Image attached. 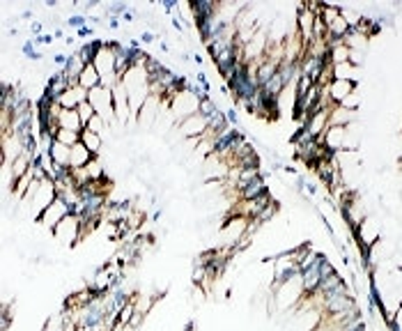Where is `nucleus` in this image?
<instances>
[{
    "mask_svg": "<svg viewBox=\"0 0 402 331\" xmlns=\"http://www.w3.org/2000/svg\"><path fill=\"white\" fill-rule=\"evenodd\" d=\"M58 198V189H56V182L54 180H42L39 182V187L35 191V196L30 198L28 203H21V209L28 212L30 221H39V216L44 214L46 209H49V205L54 203Z\"/></svg>",
    "mask_w": 402,
    "mask_h": 331,
    "instance_id": "f257e3e1",
    "label": "nucleus"
},
{
    "mask_svg": "<svg viewBox=\"0 0 402 331\" xmlns=\"http://www.w3.org/2000/svg\"><path fill=\"white\" fill-rule=\"evenodd\" d=\"M200 102H202V97L198 95L193 88H189V85L177 92V95L170 99V115H173L175 124L184 122L191 115L200 113Z\"/></svg>",
    "mask_w": 402,
    "mask_h": 331,
    "instance_id": "f03ea898",
    "label": "nucleus"
},
{
    "mask_svg": "<svg viewBox=\"0 0 402 331\" xmlns=\"http://www.w3.org/2000/svg\"><path fill=\"white\" fill-rule=\"evenodd\" d=\"M354 240H357V247L364 251L373 249L375 244L381 240V221L375 214H368L364 221L354 228Z\"/></svg>",
    "mask_w": 402,
    "mask_h": 331,
    "instance_id": "7ed1b4c3",
    "label": "nucleus"
},
{
    "mask_svg": "<svg viewBox=\"0 0 402 331\" xmlns=\"http://www.w3.org/2000/svg\"><path fill=\"white\" fill-rule=\"evenodd\" d=\"M54 240L58 244H62L64 249H71V247H76L78 242L83 240V223H81V216L78 214H71L64 218V221L54 230Z\"/></svg>",
    "mask_w": 402,
    "mask_h": 331,
    "instance_id": "20e7f679",
    "label": "nucleus"
},
{
    "mask_svg": "<svg viewBox=\"0 0 402 331\" xmlns=\"http://www.w3.org/2000/svg\"><path fill=\"white\" fill-rule=\"evenodd\" d=\"M88 102L92 104L95 113H97V115H102L108 124L117 122V120H115V99H113V90H108V88H104V85H99V88H95V90H90V92H88Z\"/></svg>",
    "mask_w": 402,
    "mask_h": 331,
    "instance_id": "39448f33",
    "label": "nucleus"
},
{
    "mask_svg": "<svg viewBox=\"0 0 402 331\" xmlns=\"http://www.w3.org/2000/svg\"><path fill=\"white\" fill-rule=\"evenodd\" d=\"M71 214V205L64 201V198H60L58 196L54 203L49 205V209L44 212L42 216H39V226H42L44 230H49L51 235H54V230L60 226V223L64 221V218H67Z\"/></svg>",
    "mask_w": 402,
    "mask_h": 331,
    "instance_id": "423d86ee",
    "label": "nucleus"
},
{
    "mask_svg": "<svg viewBox=\"0 0 402 331\" xmlns=\"http://www.w3.org/2000/svg\"><path fill=\"white\" fill-rule=\"evenodd\" d=\"M175 129H177V134H180V138H184V141H200V138L205 136L207 129H209V117L196 113V115L187 117L184 122L175 124Z\"/></svg>",
    "mask_w": 402,
    "mask_h": 331,
    "instance_id": "0eeeda50",
    "label": "nucleus"
},
{
    "mask_svg": "<svg viewBox=\"0 0 402 331\" xmlns=\"http://www.w3.org/2000/svg\"><path fill=\"white\" fill-rule=\"evenodd\" d=\"M345 136H347L345 127H335V124H329V129L318 138V141L324 145L327 152H331V155H338V152L345 150Z\"/></svg>",
    "mask_w": 402,
    "mask_h": 331,
    "instance_id": "6e6552de",
    "label": "nucleus"
},
{
    "mask_svg": "<svg viewBox=\"0 0 402 331\" xmlns=\"http://www.w3.org/2000/svg\"><path fill=\"white\" fill-rule=\"evenodd\" d=\"M329 117H331V109H318L308 115V120L304 124V131L311 138H320L329 129Z\"/></svg>",
    "mask_w": 402,
    "mask_h": 331,
    "instance_id": "1a4fd4ad",
    "label": "nucleus"
},
{
    "mask_svg": "<svg viewBox=\"0 0 402 331\" xmlns=\"http://www.w3.org/2000/svg\"><path fill=\"white\" fill-rule=\"evenodd\" d=\"M83 102H88V90H83L78 83L69 85V90L58 99V104H60L62 109H69V111H76Z\"/></svg>",
    "mask_w": 402,
    "mask_h": 331,
    "instance_id": "9d476101",
    "label": "nucleus"
},
{
    "mask_svg": "<svg viewBox=\"0 0 402 331\" xmlns=\"http://www.w3.org/2000/svg\"><path fill=\"white\" fill-rule=\"evenodd\" d=\"M357 88L359 85L354 81H331L327 85V92H329V97H331L333 104H340L342 99H345L347 95H352Z\"/></svg>",
    "mask_w": 402,
    "mask_h": 331,
    "instance_id": "9b49d317",
    "label": "nucleus"
},
{
    "mask_svg": "<svg viewBox=\"0 0 402 331\" xmlns=\"http://www.w3.org/2000/svg\"><path fill=\"white\" fill-rule=\"evenodd\" d=\"M58 129H67V131H76V134H81L85 127L81 122V115H78V111L62 109L60 115H58Z\"/></svg>",
    "mask_w": 402,
    "mask_h": 331,
    "instance_id": "f8f14e48",
    "label": "nucleus"
},
{
    "mask_svg": "<svg viewBox=\"0 0 402 331\" xmlns=\"http://www.w3.org/2000/svg\"><path fill=\"white\" fill-rule=\"evenodd\" d=\"M92 159H95V155L85 148L83 143H76L74 148H71V159H69V170H81L85 168Z\"/></svg>",
    "mask_w": 402,
    "mask_h": 331,
    "instance_id": "ddd939ff",
    "label": "nucleus"
},
{
    "mask_svg": "<svg viewBox=\"0 0 402 331\" xmlns=\"http://www.w3.org/2000/svg\"><path fill=\"white\" fill-rule=\"evenodd\" d=\"M359 120V111H347L342 106H331V117H329V124H335V127H347V124Z\"/></svg>",
    "mask_w": 402,
    "mask_h": 331,
    "instance_id": "4468645a",
    "label": "nucleus"
},
{
    "mask_svg": "<svg viewBox=\"0 0 402 331\" xmlns=\"http://www.w3.org/2000/svg\"><path fill=\"white\" fill-rule=\"evenodd\" d=\"M78 85H81L83 90H95L102 85V76H99V71L95 67V62H88L85 65V69H83V74L78 76Z\"/></svg>",
    "mask_w": 402,
    "mask_h": 331,
    "instance_id": "2eb2a0df",
    "label": "nucleus"
},
{
    "mask_svg": "<svg viewBox=\"0 0 402 331\" xmlns=\"http://www.w3.org/2000/svg\"><path fill=\"white\" fill-rule=\"evenodd\" d=\"M51 157H54L56 166L60 170H69V159H71V148H67V145L62 143H54V148H51Z\"/></svg>",
    "mask_w": 402,
    "mask_h": 331,
    "instance_id": "dca6fc26",
    "label": "nucleus"
},
{
    "mask_svg": "<svg viewBox=\"0 0 402 331\" xmlns=\"http://www.w3.org/2000/svg\"><path fill=\"white\" fill-rule=\"evenodd\" d=\"M81 143H83L85 148H88L95 157L102 155V148H104V136H102V134H92V131L83 129V131H81Z\"/></svg>",
    "mask_w": 402,
    "mask_h": 331,
    "instance_id": "f3484780",
    "label": "nucleus"
},
{
    "mask_svg": "<svg viewBox=\"0 0 402 331\" xmlns=\"http://www.w3.org/2000/svg\"><path fill=\"white\" fill-rule=\"evenodd\" d=\"M64 327H67V315H64V310H60V313L46 317L42 331H64Z\"/></svg>",
    "mask_w": 402,
    "mask_h": 331,
    "instance_id": "a211bd4d",
    "label": "nucleus"
},
{
    "mask_svg": "<svg viewBox=\"0 0 402 331\" xmlns=\"http://www.w3.org/2000/svg\"><path fill=\"white\" fill-rule=\"evenodd\" d=\"M56 141L67 145V148H74L76 143H81V134H76V131H67V129H58Z\"/></svg>",
    "mask_w": 402,
    "mask_h": 331,
    "instance_id": "6ab92c4d",
    "label": "nucleus"
},
{
    "mask_svg": "<svg viewBox=\"0 0 402 331\" xmlns=\"http://www.w3.org/2000/svg\"><path fill=\"white\" fill-rule=\"evenodd\" d=\"M361 102H364V97H361V92L359 88L352 92V95H347L338 106H342V109H347V111H359L361 109Z\"/></svg>",
    "mask_w": 402,
    "mask_h": 331,
    "instance_id": "aec40b11",
    "label": "nucleus"
},
{
    "mask_svg": "<svg viewBox=\"0 0 402 331\" xmlns=\"http://www.w3.org/2000/svg\"><path fill=\"white\" fill-rule=\"evenodd\" d=\"M85 129L92 131V134H102V136H104V131L108 129V122L104 120L102 115H95V117H92V120L88 122V127H85Z\"/></svg>",
    "mask_w": 402,
    "mask_h": 331,
    "instance_id": "412c9836",
    "label": "nucleus"
},
{
    "mask_svg": "<svg viewBox=\"0 0 402 331\" xmlns=\"http://www.w3.org/2000/svg\"><path fill=\"white\" fill-rule=\"evenodd\" d=\"M78 115H81V122H83V127H88V122L95 117L97 113H95V109H92V104L90 102H83L81 106H78Z\"/></svg>",
    "mask_w": 402,
    "mask_h": 331,
    "instance_id": "4be33fe9",
    "label": "nucleus"
},
{
    "mask_svg": "<svg viewBox=\"0 0 402 331\" xmlns=\"http://www.w3.org/2000/svg\"><path fill=\"white\" fill-rule=\"evenodd\" d=\"M76 331H106V324L99 322V324H83V327H78Z\"/></svg>",
    "mask_w": 402,
    "mask_h": 331,
    "instance_id": "5701e85b",
    "label": "nucleus"
},
{
    "mask_svg": "<svg viewBox=\"0 0 402 331\" xmlns=\"http://www.w3.org/2000/svg\"><path fill=\"white\" fill-rule=\"evenodd\" d=\"M391 327H393V331H402V306L398 308V313H395Z\"/></svg>",
    "mask_w": 402,
    "mask_h": 331,
    "instance_id": "b1692460",
    "label": "nucleus"
}]
</instances>
